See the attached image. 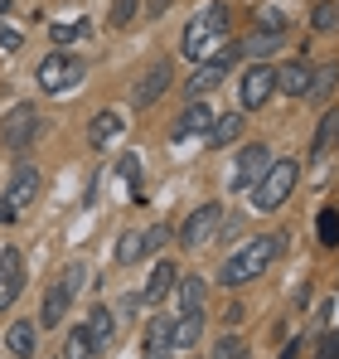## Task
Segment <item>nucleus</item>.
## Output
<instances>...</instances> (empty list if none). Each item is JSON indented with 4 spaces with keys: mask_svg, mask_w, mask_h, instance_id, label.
I'll return each instance as SVG.
<instances>
[{
    "mask_svg": "<svg viewBox=\"0 0 339 359\" xmlns=\"http://www.w3.org/2000/svg\"><path fill=\"white\" fill-rule=\"evenodd\" d=\"M277 252H282V238L277 233H262V238H252L242 252H233L223 267H219V287L228 292H237V287H247V282H257L272 262H277Z\"/></svg>",
    "mask_w": 339,
    "mask_h": 359,
    "instance_id": "1",
    "label": "nucleus"
},
{
    "mask_svg": "<svg viewBox=\"0 0 339 359\" xmlns=\"http://www.w3.org/2000/svg\"><path fill=\"white\" fill-rule=\"evenodd\" d=\"M296 180H300V161H291V156H277V161L267 165V175L257 180L252 189H247V204H252L257 214H277L286 199L296 194Z\"/></svg>",
    "mask_w": 339,
    "mask_h": 359,
    "instance_id": "2",
    "label": "nucleus"
},
{
    "mask_svg": "<svg viewBox=\"0 0 339 359\" xmlns=\"http://www.w3.org/2000/svg\"><path fill=\"white\" fill-rule=\"evenodd\" d=\"M223 34H228V5H209L204 15H194V20L184 25V44H179V54L194 59V63H209Z\"/></svg>",
    "mask_w": 339,
    "mask_h": 359,
    "instance_id": "3",
    "label": "nucleus"
},
{
    "mask_svg": "<svg viewBox=\"0 0 339 359\" xmlns=\"http://www.w3.org/2000/svg\"><path fill=\"white\" fill-rule=\"evenodd\" d=\"M88 78V63L73 59V54H49V59L34 68V83H39V93H49V97H63V93H73L78 83Z\"/></svg>",
    "mask_w": 339,
    "mask_h": 359,
    "instance_id": "4",
    "label": "nucleus"
},
{
    "mask_svg": "<svg viewBox=\"0 0 339 359\" xmlns=\"http://www.w3.org/2000/svg\"><path fill=\"white\" fill-rule=\"evenodd\" d=\"M277 97V68L272 63H247L242 68V78H237V102H242V112H257V107H267Z\"/></svg>",
    "mask_w": 339,
    "mask_h": 359,
    "instance_id": "5",
    "label": "nucleus"
},
{
    "mask_svg": "<svg viewBox=\"0 0 339 359\" xmlns=\"http://www.w3.org/2000/svg\"><path fill=\"white\" fill-rule=\"evenodd\" d=\"M34 136H39V107H34V102H15V107L0 117V141H5L10 151H25Z\"/></svg>",
    "mask_w": 339,
    "mask_h": 359,
    "instance_id": "6",
    "label": "nucleus"
},
{
    "mask_svg": "<svg viewBox=\"0 0 339 359\" xmlns=\"http://www.w3.org/2000/svg\"><path fill=\"white\" fill-rule=\"evenodd\" d=\"M170 83H174V63H170V59H155L146 73H141V83L131 88V107H136V112L155 107V102L170 93Z\"/></svg>",
    "mask_w": 339,
    "mask_h": 359,
    "instance_id": "7",
    "label": "nucleus"
},
{
    "mask_svg": "<svg viewBox=\"0 0 339 359\" xmlns=\"http://www.w3.org/2000/svg\"><path fill=\"white\" fill-rule=\"evenodd\" d=\"M219 224H223V204H219V199L199 204V209L179 224V248H204V243L219 233Z\"/></svg>",
    "mask_w": 339,
    "mask_h": 359,
    "instance_id": "8",
    "label": "nucleus"
},
{
    "mask_svg": "<svg viewBox=\"0 0 339 359\" xmlns=\"http://www.w3.org/2000/svg\"><path fill=\"white\" fill-rule=\"evenodd\" d=\"M277 156H272V146L267 141H247L242 151H237V170H233V189H252L257 180L267 175V165H272Z\"/></svg>",
    "mask_w": 339,
    "mask_h": 359,
    "instance_id": "9",
    "label": "nucleus"
},
{
    "mask_svg": "<svg viewBox=\"0 0 339 359\" xmlns=\"http://www.w3.org/2000/svg\"><path fill=\"white\" fill-rule=\"evenodd\" d=\"M39 189H44V175H39V165L20 161V165L10 170V184H5V199H10V204H15V214H20V209H29V204L39 199Z\"/></svg>",
    "mask_w": 339,
    "mask_h": 359,
    "instance_id": "10",
    "label": "nucleus"
},
{
    "mask_svg": "<svg viewBox=\"0 0 339 359\" xmlns=\"http://www.w3.org/2000/svg\"><path fill=\"white\" fill-rule=\"evenodd\" d=\"M209 126H214V107H209L204 97H189V107L179 112V121H174V131H170V141L199 136V131H209Z\"/></svg>",
    "mask_w": 339,
    "mask_h": 359,
    "instance_id": "11",
    "label": "nucleus"
},
{
    "mask_svg": "<svg viewBox=\"0 0 339 359\" xmlns=\"http://www.w3.org/2000/svg\"><path fill=\"white\" fill-rule=\"evenodd\" d=\"M204 301H209V282H204V277H194V272L174 277V311H179V316L204 311Z\"/></svg>",
    "mask_w": 339,
    "mask_h": 359,
    "instance_id": "12",
    "label": "nucleus"
},
{
    "mask_svg": "<svg viewBox=\"0 0 339 359\" xmlns=\"http://www.w3.org/2000/svg\"><path fill=\"white\" fill-rule=\"evenodd\" d=\"M174 277H179L174 262H155L151 277H146V287H141V306H160V301L174 292Z\"/></svg>",
    "mask_w": 339,
    "mask_h": 359,
    "instance_id": "13",
    "label": "nucleus"
},
{
    "mask_svg": "<svg viewBox=\"0 0 339 359\" xmlns=\"http://www.w3.org/2000/svg\"><path fill=\"white\" fill-rule=\"evenodd\" d=\"M204 340V311H189V316H174V330H170V345L184 355Z\"/></svg>",
    "mask_w": 339,
    "mask_h": 359,
    "instance_id": "14",
    "label": "nucleus"
},
{
    "mask_svg": "<svg viewBox=\"0 0 339 359\" xmlns=\"http://www.w3.org/2000/svg\"><path fill=\"white\" fill-rule=\"evenodd\" d=\"M223 78H228V54H219V59L199 63V73L189 78V88H184V93H189V97H204V93H214Z\"/></svg>",
    "mask_w": 339,
    "mask_h": 359,
    "instance_id": "15",
    "label": "nucleus"
},
{
    "mask_svg": "<svg viewBox=\"0 0 339 359\" xmlns=\"http://www.w3.org/2000/svg\"><path fill=\"white\" fill-rule=\"evenodd\" d=\"M68 306H73V292H68L63 282H54V287L44 292V306H39V325H44V330H58Z\"/></svg>",
    "mask_w": 339,
    "mask_h": 359,
    "instance_id": "16",
    "label": "nucleus"
},
{
    "mask_svg": "<svg viewBox=\"0 0 339 359\" xmlns=\"http://www.w3.org/2000/svg\"><path fill=\"white\" fill-rule=\"evenodd\" d=\"M305 88H310V63L305 59H291L277 68V93L286 97H305Z\"/></svg>",
    "mask_w": 339,
    "mask_h": 359,
    "instance_id": "17",
    "label": "nucleus"
},
{
    "mask_svg": "<svg viewBox=\"0 0 339 359\" xmlns=\"http://www.w3.org/2000/svg\"><path fill=\"white\" fill-rule=\"evenodd\" d=\"M335 88H339V68H335V63H325V68H310V88H305V102H315V107H330Z\"/></svg>",
    "mask_w": 339,
    "mask_h": 359,
    "instance_id": "18",
    "label": "nucleus"
},
{
    "mask_svg": "<svg viewBox=\"0 0 339 359\" xmlns=\"http://www.w3.org/2000/svg\"><path fill=\"white\" fill-rule=\"evenodd\" d=\"M170 330H174V320H170V316H155V320L146 325V345H141V350H146V359H170V355H174Z\"/></svg>",
    "mask_w": 339,
    "mask_h": 359,
    "instance_id": "19",
    "label": "nucleus"
},
{
    "mask_svg": "<svg viewBox=\"0 0 339 359\" xmlns=\"http://www.w3.org/2000/svg\"><path fill=\"white\" fill-rule=\"evenodd\" d=\"M88 335H92L97 355H102V350L112 345V335H116V316H112V306H102V301H97V306L88 311Z\"/></svg>",
    "mask_w": 339,
    "mask_h": 359,
    "instance_id": "20",
    "label": "nucleus"
},
{
    "mask_svg": "<svg viewBox=\"0 0 339 359\" xmlns=\"http://www.w3.org/2000/svg\"><path fill=\"white\" fill-rule=\"evenodd\" d=\"M282 44H286V34H277V29H252V34H247L233 54H247V59L257 63V59H267L272 49H282Z\"/></svg>",
    "mask_w": 339,
    "mask_h": 359,
    "instance_id": "21",
    "label": "nucleus"
},
{
    "mask_svg": "<svg viewBox=\"0 0 339 359\" xmlns=\"http://www.w3.org/2000/svg\"><path fill=\"white\" fill-rule=\"evenodd\" d=\"M141 257H146V233L141 229H121L116 233V262L121 267H136Z\"/></svg>",
    "mask_w": 339,
    "mask_h": 359,
    "instance_id": "22",
    "label": "nucleus"
},
{
    "mask_svg": "<svg viewBox=\"0 0 339 359\" xmlns=\"http://www.w3.org/2000/svg\"><path fill=\"white\" fill-rule=\"evenodd\" d=\"M121 126H126V117H121V112H97V117H92V126H88V141H92V146H107V141H116V136H121Z\"/></svg>",
    "mask_w": 339,
    "mask_h": 359,
    "instance_id": "23",
    "label": "nucleus"
},
{
    "mask_svg": "<svg viewBox=\"0 0 339 359\" xmlns=\"http://www.w3.org/2000/svg\"><path fill=\"white\" fill-rule=\"evenodd\" d=\"M34 340H39V330H34L29 320H15V325L5 330V345H10V355H20V359L34 355Z\"/></svg>",
    "mask_w": 339,
    "mask_h": 359,
    "instance_id": "24",
    "label": "nucleus"
},
{
    "mask_svg": "<svg viewBox=\"0 0 339 359\" xmlns=\"http://www.w3.org/2000/svg\"><path fill=\"white\" fill-rule=\"evenodd\" d=\"M237 136H242V117H237V112H228L223 121L214 117V126H209V151H223V146H233Z\"/></svg>",
    "mask_w": 339,
    "mask_h": 359,
    "instance_id": "25",
    "label": "nucleus"
},
{
    "mask_svg": "<svg viewBox=\"0 0 339 359\" xmlns=\"http://www.w3.org/2000/svg\"><path fill=\"white\" fill-rule=\"evenodd\" d=\"M116 175H121L126 184H131V194H126L131 204H141V199H146V170H141V161H136V156H121Z\"/></svg>",
    "mask_w": 339,
    "mask_h": 359,
    "instance_id": "26",
    "label": "nucleus"
},
{
    "mask_svg": "<svg viewBox=\"0 0 339 359\" xmlns=\"http://www.w3.org/2000/svg\"><path fill=\"white\" fill-rule=\"evenodd\" d=\"M92 355H97V345H92L88 325H73V330L63 335V359H92Z\"/></svg>",
    "mask_w": 339,
    "mask_h": 359,
    "instance_id": "27",
    "label": "nucleus"
},
{
    "mask_svg": "<svg viewBox=\"0 0 339 359\" xmlns=\"http://www.w3.org/2000/svg\"><path fill=\"white\" fill-rule=\"evenodd\" d=\"M310 29H315V34H335V29H339V0H315V10H310Z\"/></svg>",
    "mask_w": 339,
    "mask_h": 359,
    "instance_id": "28",
    "label": "nucleus"
},
{
    "mask_svg": "<svg viewBox=\"0 0 339 359\" xmlns=\"http://www.w3.org/2000/svg\"><path fill=\"white\" fill-rule=\"evenodd\" d=\"M315 229H320V233H315L320 248H339V209H335V204H325V209H320Z\"/></svg>",
    "mask_w": 339,
    "mask_h": 359,
    "instance_id": "29",
    "label": "nucleus"
},
{
    "mask_svg": "<svg viewBox=\"0 0 339 359\" xmlns=\"http://www.w3.org/2000/svg\"><path fill=\"white\" fill-rule=\"evenodd\" d=\"M330 136H339V107H325V112H320V126H315V156H325Z\"/></svg>",
    "mask_w": 339,
    "mask_h": 359,
    "instance_id": "30",
    "label": "nucleus"
},
{
    "mask_svg": "<svg viewBox=\"0 0 339 359\" xmlns=\"http://www.w3.org/2000/svg\"><path fill=\"white\" fill-rule=\"evenodd\" d=\"M136 10H141V0H112V15H107V25H112V29H126V25L136 20Z\"/></svg>",
    "mask_w": 339,
    "mask_h": 359,
    "instance_id": "31",
    "label": "nucleus"
},
{
    "mask_svg": "<svg viewBox=\"0 0 339 359\" xmlns=\"http://www.w3.org/2000/svg\"><path fill=\"white\" fill-rule=\"evenodd\" d=\"M209 359H247V340H242V335H223L219 350H214Z\"/></svg>",
    "mask_w": 339,
    "mask_h": 359,
    "instance_id": "32",
    "label": "nucleus"
},
{
    "mask_svg": "<svg viewBox=\"0 0 339 359\" xmlns=\"http://www.w3.org/2000/svg\"><path fill=\"white\" fill-rule=\"evenodd\" d=\"M170 238H174V229H170V224H155V229H146V252H160Z\"/></svg>",
    "mask_w": 339,
    "mask_h": 359,
    "instance_id": "33",
    "label": "nucleus"
},
{
    "mask_svg": "<svg viewBox=\"0 0 339 359\" xmlns=\"http://www.w3.org/2000/svg\"><path fill=\"white\" fill-rule=\"evenodd\" d=\"M83 34H92V25H88V20H78V25H54V39H58V44L83 39Z\"/></svg>",
    "mask_w": 339,
    "mask_h": 359,
    "instance_id": "34",
    "label": "nucleus"
},
{
    "mask_svg": "<svg viewBox=\"0 0 339 359\" xmlns=\"http://www.w3.org/2000/svg\"><path fill=\"white\" fill-rule=\"evenodd\" d=\"M315 359H339V335L335 330H325V335L315 340Z\"/></svg>",
    "mask_w": 339,
    "mask_h": 359,
    "instance_id": "35",
    "label": "nucleus"
},
{
    "mask_svg": "<svg viewBox=\"0 0 339 359\" xmlns=\"http://www.w3.org/2000/svg\"><path fill=\"white\" fill-rule=\"evenodd\" d=\"M20 287H25V282H0V316H5V311L15 306V297H20Z\"/></svg>",
    "mask_w": 339,
    "mask_h": 359,
    "instance_id": "36",
    "label": "nucleus"
},
{
    "mask_svg": "<svg viewBox=\"0 0 339 359\" xmlns=\"http://www.w3.org/2000/svg\"><path fill=\"white\" fill-rule=\"evenodd\" d=\"M0 49H5V54L20 49V29H0Z\"/></svg>",
    "mask_w": 339,
    "mask_h": 359,
    "instance_id": "37",
    "label": "nucleus"
},
{
    "mask_svg": "<svg viewBox=\"0 0 339 359\" xmlns=\"http://www.w3.org/2000/svg\"><path fill=\"white\" fill-rule=\"evenodd\" d=\"M223 316H228V325H237V320H242V316H247V306H237V301H233V306H228Z\"/></svg>",
    "mask_w": 339,
    "mask_h": 359,
    "instance_id": "38",
    "label": "nucleus"
},
{
    "mask_svg": "<svg viewBox=\"0 0 339 359\" xmlns=\"http://www.w3.org/2000/svg\"><path fill=\"white\" fill-rule=\"evenodd\" d=\"M300 350H305V345H300V340H291V345L282 350V359H300Z\"/></svg>",
    "mask_w": 339,
    "mask_h": 359,
    "instance_id": "39",
    "label": "nucleus"
},
{
    "mask_svg": "<svg viewBox=\"0 0 339 359\" xmlns=\"http://www.w3.org/2000/svg\"><path fill=\"white\" fill-rule=\"evenodd\" d=\"M10 219H15V204H10V199H0V224H10Z\"/></svg>",
    "mask_w": 339,
    "mask_h": 359,
    "instance_id": "40",
    "label": "nucleus"
},
{
    "mask_svg": "<svg viewBox=\"0 0 339 359\" xmlns=\"http://www.w3.org/2000/svg\"><path fill=\"white\" fill-rule=\"evenodd\" d=\"M170 10V0H151V15H165Z\"/></svg>",
    "mask_w": 339,
    "mask_h": 359,
    "instance_id": "41",
    "label": "nucleus"
},
{
    "mask_svg": "<svg viewBox=\"0 0 339 359\" xmlns=\"http://www.w3.org/2000/svg\"><path fill=\"white\" fill-rule=\"evenodd\" d=\"M5 15H10V0H0V20H5Z\"/></svg>",
    "mask_w": 339,
    "mask_h": 359,
    "instance_id": "42",
    "label": "nucleus"
}]
</instances>
